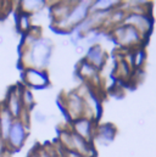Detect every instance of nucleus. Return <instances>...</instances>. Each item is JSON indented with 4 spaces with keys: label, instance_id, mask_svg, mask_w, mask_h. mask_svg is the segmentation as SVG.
Segmentation results:
<instances>
[{
    "label": "nucleus",
    "instance_id": "obj_1",
    "mask_svg": "<svg viewBox=\"0 0 156 157\" xmlns=\"http://www.w3.org/2000/svg\"><path fill=\"white\" fill-rule=\"evenodd\" d=\"M115 38L122 46L132 48V49L142 48L143 43L146 40L139 34V32L135 28L124 23L119 25L115 29Z\"/></svg>",
    "mask_w": 156,
    "mask_h": 157
},
{
    "label": "nucleus",
    "instance_id": "obj_2",
    "mask_svg": "<svg viewBox=\"0 0 156 157\" xmlns=\"http://www.w3.org/2000/svg\"><path fill=\"white\" fill-rule=\"evenodd\" d=\"M123 23L135 28L139 32V34L142 37H144L145 39L149 38V36H150V33L153 31V27H154V21H153L151 15L127 13Z\"/></svg>",
    "mask_w": 156,
    "mask_h": 157
},
{
    "label": "nucleus",
    "instance_id": "obj_3",
    "mask_svg": "<svg viewBox=\"0 0 156 157\" xmlns=\"http://www.w3.org/2000/svg\"><path fill=\"white\" fill-rule=\"evenodd\" d=\"M50 54V50H49V46L44 41H39L34 45L33 50H32V57H33V61L38 65L41 66L46 62L48 60V56Z\"/></svg>",
    "mask_w": 156,
    "mask_h": 157
},
{
    "label": "nucleus",
    "instance_id": "obj_4",
    "mask_svg": "<svg viewBox=\"0 0 156 157\" xmlns=\"http://www.w3.org/2000/svg\"><path fill=\"white\" fill-rule=\"evenodd\" d=\"M9 138H10V141L11 144L15 146V147H18L22 145L23 140H25V128L22 125V123L20 122H16L11 129H10V133H9Z\"/></svg>",
    "mask_w": 156,
    "mask_h": 157
},
{
    "label": "nucleus",
    "instance_id": "obj_5",
    "mask_svg": "<svg viewBox=\"0 0 156 157\" xmlns=\"http://www.w3.org/2000/svg\"><path fill=\"white\" fill-rule=\"evenodd\" d=\"M145 60H146V54H145V50L142 48L134 49V51L131 54V66H133L135 68L142 67L144 65Z\"/></svg>",
    "mask_w": 156,
    "mask_h": 157
},
{
    "label": "nucleus",
    "instance_id": "obj_6",
    "mask_svg": "<svg viewBox=\"0 0 156 157\" xmlns=\"http://www.w3.org/2000/svg\"><path fill=\"white\" fill-rule=\"evenodd\" d=\"M27 79H28V83H31L36 86H43V85L46 84L45 75L36 71V70H31V71L27 72Z\"/></svg>",
    "mask_w": 156,
    "mask_h": 157
},
{
    "label": "nucleus",
    "instance_id": "obj_7",
    "mask_svg": "<svg viewBox=\"0 0 156 157\" xmlns=\"http://www.w3.org/2000/svg\"><path fill=\"white\" fill-rule=\"evenodd\" d=\"M88 57H89L92 63H94L96 66H100L104 62V51L101 50L100 46H94V48L90 49V51L88 54Z\"/></svg>",
    "mask_w": 156,
    "mask_h": 157
},
{
    "label": "nucleus",
    "instance_id": "obj_8",
    "mask_svg": "<svg viewBox=\"0 0 156 157\" xmlns=\"http://www.w3.org/2000/svg\"><path fill=\"white\" fill-rule=\"evenodd\" d=\"M85 13H87V4L84 2V4L79 5L77 9L71 13V16H70V22H71V23H75V22L80 21V20L85 16Z\"/></svg>",
    "mask_w": 156,
    "mask_h": 157
},
{
    "label": "nucleus",
    "instance_id": "obj_9",
    "mask_svg": "<svg viewBox=\"0 0 156 157\" xmlns=\"http://www.w3.org/2000/svg\"><path fill=\"white\" fill-rule=\"evenodd\" d=\"M0 124H1V132H2V135L4 136H9V133H10V129H11V117H10V113L5 112L1 119H0Z\"/></svg>",
    "mask_w": 156,
    "mask_h": 157
},
{
    "label": "nucleus",
    "instance_id": "obj_10",
    "mask_svg": "<svg viewBox=\"0 0 156 157\" xmlns=\"http://www.w3.org/2000/svg\"><path fill=\"white\" fill-rule=\"evenodd\" d=\"M76 128H77V132L83 138H88L89 136V133H90V123L87 119L79 121L77 124H76Z\"/></svg>",
    "mask_w": 156,
    "mask_h": 157
},
{
    "label": "nucleus",
    "instance_id": "obj_11",
    "mask_svg": "<svg viewBox=\"0 0 156 157\" xmlns=\"http://www.w3.org/2000/svg\"><path fill=\"white\" fill-rule=\"evenodd\" d=\"M115 132L116 130H115L114 127H111V125H104L100 129V138L101 139H105L106 143L107 141H111L114 139V136H115Z\"/></svg>",
    "mask_w": 156,
    "mask_h": 157
},
{
    "label": "nucleus",
    "instance_id": "obj_12",
    "mask_svg": "<svg viewBox=\"0 0 156 157\" xmlns=\"http://www.w3.org/2000/svg\"><path fill=\"white\" fill-rule=\"evenodd\" d=\"M115 4H116V1H106V0H104V1H98L94 6H95L96 9H99V10H101V11H107V10L111 9Z\"/></svg>",
    "mask_w": 156,
    "mask_h": 157
},
{
    "label": "nucleus",
    "instance_id": "obj_13",
    "mask_svg": "<svg viewBox=\"0 0 156 157\" xmlns=\"http://www.w3.org/2000/svg\"><path fill=\"white\" fill-rule=\"evenodd\" d=\"M72 140H73V143H75V146L79 149V150H85V143H84V140L80 138V136H78V135H73L72 136Z\"/></svg>",
    "mask_w": 156,
    "mask_h": 157
},
{
    "label": "nucleus",
    "instance_id": "obj_14",
    "mask_svg": "<svg viewBox=\"0 0 156 157\" xmlns=\"http://www.w3.org/2000/svg\"><path fill=\"white\" fill-rule=\"evenodd\" d=\"M83 72H84L85 75H88V76H90V75H94V73H95L94 68H93L90 65H88V63H84V66H83Z\"/></svg>",
    "mask_w": 156,
    "mask_h": 157
},
{
    "label": "nucleus",
    "instance_id": "obj_15",
    "mask_svg": "<svg viewBox=\"0 0 156 157\" xmlns=\"http://www.w3.org/2000/svg\"><path fill=\"white\" fill-rule=\"evenodd\" d=\"M70 157H80V156H79L78 154H76V152H71V154H70Z\"/></svg>",
    "mask_w": 156,
    "mask_h": 157
}]
</instances>
